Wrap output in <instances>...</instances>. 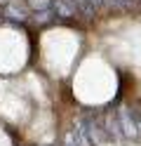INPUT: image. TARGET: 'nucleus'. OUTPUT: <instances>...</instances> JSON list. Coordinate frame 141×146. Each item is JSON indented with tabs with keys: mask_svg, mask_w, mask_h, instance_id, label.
Returning a JSON list of instances; mask_svg holds the SVG:
<instances>
[{
	"mask_svg": "<svg viewBox=\"0 0 141 146\" xmlns=\"http://www.w3.org/2000/svg\"><path fill=\"white\" fill-rule=\"evenodd\" d=\"M78 130L85 134V139L89 141V146H103L108 139L106 130H103V123L99 120L97 115H85L82 120H78Z\"/></svg>",
	"mask_w": 141,
	"mask_h": 146,
	"instance_id": "obj_1",
	"label": "nucleus"
},
{
	"mask_svg": "<svg viewBox=\"0 0 141 146\" xmlns=\"http://www.w3.org/2000/svg\"><path fill=\"white\" fill-rule=\"evenodd\" d=\"M115 113H118V123H120L122 139H141V123H139V115L132 111L129 106L115 108Z\"/></svg>",
	"mask_w": 141,
	"mask_h": 146,
	"instance_id": "obj_2",
	"label": "nucleus"
},
{
	"mask_svg": "<svg viewBox=\"0 0 141 146\" xmlns=\"http://www.w3.org/2000/svg\"><path fill=\"white\" fill-rule=\"evenodd\" d=\"M103 130H106L108 139H115V141L122 139V132H120V123H118V113L115 111H106V115H103Z\"/></svg>",
	"mask_w": 141,
	"mask_h": 146,
	"instance_id": "obj_3",
	"label": "nucleus"
},
{
	"mask_svg": "<svg viewBox=\"0 0 141 146\" xmlns=\"http://www.w3.org/2000/svg\"><path fill=\"white\" fill-rule=\"evenodd\" d=\"M64 146H89V141L85 139V134L78 127H68L64 134Z\"/></svg>",
	"mask_w": 141,
	"mask_h": 146,
	"instance_id": "obj_4",
	"label": "nucleus"
},
{
	"mask_svg": "<svg viewBox=\"0 0 141 146\" xmlns=\"http://www.w3.org/2000/svg\"><path fill=\"white\" fill-rule=\"evenodd\" d=\"M52 12H54V17L68 19V17L75 14V7H73L71 0H54V3H52Z\"/></svg>",
	"mask_w": 141,
	"mask_h": 146,
	"instance_id": "obj_5",
	"label": "nucleus"
},
{
	"mask_svg": "<svg viewBox=\"0 0 141 146\" xmlns=\"http://www.w3.org/2000/svg\"><path fill=\"white\" fill-rule=\"evenodd\" d=\"M28 5H31V10L35 12H47V7H52L54 0H26Z\"/></svg>",
	"mask_w": 141,
	"mask_h": 146,
	"instance_id": "obj_6",
	"label": "nucleus"
},
{
	"mask_svg": "<svg viewBox=\"0 0 141 146\" xmlns=\"http://www.w3.org/2000/svg\"><path fill=\"white\" fill-rule=\"evenodd\" d=\"M101 3H103V0H80V7H82V10L87 12V14H92V12L97 10Z\"/></svg>",
	"mask_w": 141,
	"mask_h": 146,
	"instance_id": "obj_7",
	"label": "nucleus"
},
{
	"mask_svg": "<svg viewBox=\"0 0 141 146\" xmlns=\"http://www.w3.org/2000/svg\"><path fill=\"white\" fill-rule=\"evenodd\" d=\"M106 3H108L111 7H115V10H127L134 0H106Z\"/></svg>",
	"mask_w": 141,
	"mask_h": 146,
	"instance_id": "obj_8",
	"label": "nucleus"
},
{
	"mask_svg": "<svg viewBox=\"0 0 141 146\" xmlns=\"http://www.w3.org/2000/svg\"><path fill=\"white\" fill-rule=\"evenodd\" d=\"M136 115H139V123H141V108H139V111H136Z\"/></svg>",
	"mask_w": 141,
	"mask_h": 146,
	"instance_id": "obj_9",
	"label": "nucleus"
}]
</instances>
